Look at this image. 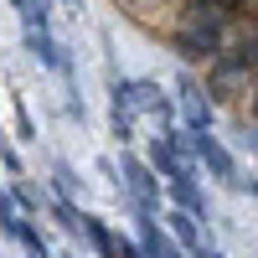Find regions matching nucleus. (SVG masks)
Masks as SVG:
<instances>
[{
  "instance_id": "a211bd4d",
  "label": "nucleus",
  "mask_w": 258,
  "mask_h": 258,
  "mask_svg": "<svg viewBox=\"0 0 258 258\" xmlns=\"http://www.w3.org/2000/svg\"><path fill=\"white\" fill-rule=\"evenodd\" d=\"M68 6H78V0H68Z\"/></svg>"
},
{
  "instance_id": "dca6fc26",
  "label": "nucleus",
  "mask_w": 258,
  "mask_h": 258,
  "mask_svg": "<svg viewBox=\"0 0 258 258\" xmlns=\"http://www.w3.org/2000/svg\"><path fill=\"white\" fill-rule=\"evenodd\" d=\"M57 191H62V197H78V176H68V165H57Z\"/></svg>"
},
{
  "instance_id": "20e7f679",
  "label": "nucleus",
  "mask_w": 258,
  "mask_h": 258,
  "mask_svg": "<svg viewBox=\"0 0 258 258\" xmlns=\"http://www.w3.org/2000/svg\"><path fill=\"white\" fill-rule=\"evenodd\" d=\"M124 88H129V98H135V109H140V114H150V119L170 124L176 103H170V93L160 88V83H150V78H124Z\"/></svg>"
},
{
  "instance_id": "0eeeda50",
  "label": "nucleus",
  "mask_w": 258,
  "mask_h": 258,
  "mask_svg": "<svg viewBox=\"0 0 258 258\" xmlns=\"http://www.w3.org/2000/svg\"><path fill=\"white\" fill-rule=\"evenodd\" d=\"M165 227L170 232H176V243L181 248H191V253H197V258H212V243H207V232H202V217H197V212H170V217H165Z\"/></svg>"
},
{
  "instance_id": "9b49d317",
  "label": "nucleus",
  "mask_w": 258,
  "mask_h": 258,
  "mask_svg": "<svg viewBox=\"0 0 258 258\" xmlns=\"http://www.w3.org/2000/svg\"><path fill=\"white\" fill-rule=\"evenodd\" d=\"M140 238H145V253H150V258H181L176 243L165 238V227L155 222V212H140Z\"/></svg>"
},
{
  "instance_id": "ddd939ff",
  "label": "nucleus",
  "mask_w": 258,
  "mask_h": 258,
  "mask_svg": "<svg viewBox=\"0 0 258 258\" xmlns=\"http://www.w3.org/2000/svg\"><path fill=\"white\" fill-rule=\"evenodd\" d=\"M181 103H186V124L191 129H212V103L197 83H181Z\"/></svg>"
},
{
  "instance_id": "7ed1b4c3",
  "label": "nucleus",
  "mask_w": 258,
  "mask_h": 258,
  "mask_svg": "<svg viewBox=\"0 0 258 258\" xmlns=\"http://www.w3.org/2000/svg\"><path fill=\"white\" fill-rule=\"evenodd\" d=\"M119 170H124V181H129L135 212H155V207H160V181H155V170H150L145 160H135V155H124Z\"/></svg>"
},
{
  "instance_id": "6e6552de",
  "label": "nucleus",
  "mask_w": 258,
  "mask_h": 258,
  "mask_svg": "<svg viewBox=\"0 0 258 258\" xmlns=\"http://www.w3.org/2000/svg\"><path fill=\"white\" fill-rule=\"evenodd\" d=\"M26 52H31L36 62H47L52 73H62V68H68V52H62L57 41L47 36V26H26Z\"/></svg>"
},
{
  "instance_id": "f8f14e48",
  "label": "nucleus",
  "mask_w": 258,
  "mask_h": 258,
  "mask_svg": "<svg viewBox=\"0 0 258 258\" xmlns=\"http://www.w3.org/2000/svg\"><path fill=\"white\" fill-rule=\"evenodd\" d=\"M165 191H170V202H176L181 212H197V217L207 222V197L197 191V181H191V176H176V181H170Z\"/></svg>"
},
{
  "instance_id": "f257e3e1",
  "label": "nucleus",
  "mask_w": 258,
  "mask_h": 258,
  "mask_svg": "<svg viewBox=\"0 0 258 258\" xmlns=\"http://www.w3.org/2000/svg\"><path fill=\"white\" fill-rule=\"evenodd\" d=\"M232 11H217V6H186L176 31H170V47H176L186 62H212L222 57L227 47V31H232Z\"/></svg>"
},
{
  "instance_id": "6ab92c4d",
  "label": "nucleus",
  "mask_w": 258,
  "mask_h": 258,
  "mask_svg": "<svg viewBox=\"0 0 258 258\" xmlns=\"http://www.w3.org/2000/svg\"><path fill=\"white\" fill-rule=\"evenodd\" d=\"M68 258H73V253H68Z\"/></svg>"
},
{
  "instance_id": "1a4fd4ad",
  "label": "nucleus",
  "mask_w": 258,
  "mask_h": 258,
  "mask_svg": "<svg viewBox=\"0 0 258 258\" xmlns=\"http://www.w3.org/2000/svg\"><path fill=\"white\" fill-rule=\"evenodd\" d=\"M109 98H114V103H109L114 135H119V140H129V135H135V114H140V109H135V98H129V88H124V78H119L114 88H109Z\"/></svg>"
},
{
  "instance_id": "9d476101",
  "label": "nucleus",
  "mask_w": 258,
  "mask_h": 258,
  "mask_svg": "<svg viewBox=\"0 0 258 258\" xmlns=\"http://www.w3.org/2000/svg\"><path fill=\"white\" fill-rule=\"evenodd\" d=\"M248 78H253V73L243 68V62L222 52V57H217V68H212V93H222V98H227V93H238Z\"/></svg>"
},
{
  "instance_id": "39448f33",
  "label": "nucleus",
  "mask_w": 258,
  "mask_h": 258,
  "mask_svg": "<svg viewBox=\"0 0 258 258\" xmlns=\"http://www.w3.org/2000/svg\"><path fill=\"white\" fill-rule=\"evenodd\" d=\"M83 232H88V243H93L103 258H150V253H140L135 243H129L124 232H114L109 222H98V217H83Z\"/></svg>"
},
{
  "instance_id": "f03ea898",
  "label": "nucleus",
  "mask_w": 258,
  "mask_h": 258,
  "mask_svg": "<svg viewBox=\"0 0 258 258\" xmlns=\"http://www.w3.org/2000/svg\"><path fill=\"white\" fill-rule=\"evenodd\" d=\"M176 145L186 150V155H197V160H202V165H207L217 181H232V176H238V160H232L227 150L212 140V129H191V124H186L181 135H176Z\"/></svg>"
},
{
  "instance_id": "423d86ee",
  "label": "nucleus",
  "mask_w": 258,
  "mask_h": 258,
  "mask_svg": "<svg viewBox=\"0 0 258 258\" xmlns=\"http://www.w3.org/2000/svg\"><path fill=\"white\" fill-rule=\"evenodd\" d=\"M186 160H197V155H186V150L176 145V135H160L155 145H150V165H155L165 181H176V176H191V165H186Z\"/></svg>"
},
{
  "instance_id": "2eb2a0df",
  "label": "nucleus",
  "mask_w": 258,
  "mask_h": 258,
  "mask_svg": "<svg viewBox=\"0 0 258 258\" xmlns=\"http://www.w3.org/2000/svg\"><path fill=\"white\" fill-rule=\"evenodd\" d=\"M186 6H217V11H232V16H243L253 0H186Z\"/></svg>"
},
{
  "instance_id": "f3484780",
  "label": "nucleus",
  "mask_w": 258,
  "mask_h": 258,
  "mask_svg": "<svg viewBox=\"0 0 258 258\" xmlns=\"http://www.w3.org/2000/svg\"><path fill=\"white\" fill-rule=\"evenodd\" d=\"M11 202H16V207H36V202H31V191H26V186H11Z\"/></svg>"
},
{
  "instance_id": "4468645a",
  "label": "nucleus",
  "mask_w": 258,
  "mask_h": 258,
  "mask_svg": "<svg viewBox=\"0 0 258 258\" xmlns=\"http://www.w3.org/2000/svg\"><path fill=\"white\" fill-rule=\"evenodd\" d=\"M16 11L26 16V26H52L47 21V0H16Z\"/></svg>"
}]
</instances>
